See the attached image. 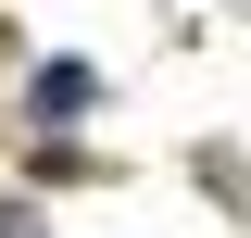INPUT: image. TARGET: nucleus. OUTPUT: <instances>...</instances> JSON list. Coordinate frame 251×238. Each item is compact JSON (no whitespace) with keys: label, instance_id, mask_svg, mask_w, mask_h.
Wrapping results in <instances>:
<instances>
[]
</instances>
